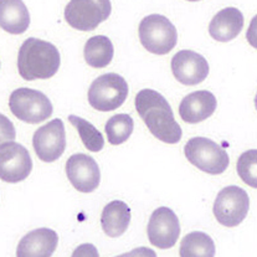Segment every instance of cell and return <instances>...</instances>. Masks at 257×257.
I'll list each match as a JSON object with an SVG mask.
<instances>
[{
	"label": "cell",
	"instance_id": "1",
	"mask_svg": "<svg viewBox=\"0 0 257 257\" xmlns=\"http://www.w3.org/2000/svg\"><path fill=\"white\" fill-rule=\"evenodd\" d=\"M136 109L152 135L168 144L179 143L183 131L175 120L169 102L154 90H142L136 96Z\"/></svg>",
	"mask_w": 257,
	"mask_h": 257
},
{
	"label": "cell",
	"instance_id": "2",
	"mask_svg": "<svg viewBox=\"0 0 257 257\" xmlns=\"http://www.w3.org/2000/svg\"><path fill=\"white\" fill-rule=\"evenodd\" d=\"M60 64L57 47L40 39H26L18 54V70L26 81L51 78L59 71Z\"/></svg>",
	"mask_w": 257,
	"mask_h": 257
},
{
	"label": "cell",
	"instance_id": "3",
	"mask_svg": "<svg viewBox=\"0 0 257 257\" xmlns=\"http://www.w3.org/2000/svg\"><path fill=\"white\" fill-rule=\"evenodd\" d=\"M140 40L147 51L167 55L177 46L178 31L164 15L152 14L140 24Z\"/></svg>",
	"mask_w": 257,
	"mask_h": 257
},
{
	"label": "cell",
	"instance_id": "4",
	"mask_svg": "<svg viewBox=\"0 0 257 257\" xmlns=\"http://www.w3.org/2000/svg\"><path fill=\"white\" fill-rule=\"evenodd\" d=\"M184 153L191 164L211 175L222 174L230 163L227 152L205 137L191 138L185 144Z\"/></svg>",
	"mask_w": 257,
	"mask_h": 257
},
{
	"label": "cell",
	"instance_id": "5",
	"mask_svg": "<svg viewBox=\"0 0 257 257\" xmlns=\"http://www.w3.org/2000/svg\"><path fill=\"white\" fill-rule=\"evenodd\" d=\"M128 96V83L118 73H104L91 83L88 102L94 109L109 112L119 108Z\"/></svg>",
	"mask_w": 257,
	"mask_h": 257
},
{
	"label": "cell",
	"instance_id": "6",
	"mask_svg": "<svg viewBox=\"0 0 257 257\" xmlns=\"http://www.w3.org/2000/svg\"><path fill=\"white\" fill-rule=\"evenodd\" d=\"M9 107L15 117L30 124H38L49 119L54 112L51 101L46 94L28 87L13 91L9 98Z\"/></svg>",
	"mask_w": 257,
	"mask_h": 257
},
{
	"label": "cell",
	"instance_id": "7",
	"mask_svg": "<svg viewBox=\"0 0 257 257\" xmlns=\"http://www.w3.org/2000/svg\"><path fill=\"white\" fill-rule=\"evenodd\" d=\"M112 13L109 0H71L65 8V20L71 28L92 31Z\"/></svg>",
	"mask_w": 257,
	"mask_h": 257
},
{
	"label": "cell",
	"instance_id": "8",
	"mask_svg": "<svg viewBox=\"0 0 257 257\" xmlns=\"http://www.w3.org/2000/svg\"><path fill=\"white\" fill-rule=\"evenodd\" d=\"M248 209L250 199L247 193L242 188L230 185L217 194L212 211L220 224L226 227H235L245 220Z\"/></svg>",
	"mask_w": 257,
	"mask_h": 257
},
{
	"label": "cell",
	"instance_id": "9",
	"mask_svg": "<svg viewBox=\"0 0 257 257\" xmlns=\"http://www.w3.org/2000/svg\"><path fill=\"white\" fill-rule=\"evenodd\" d=\"M33 159L28 149L14 141L0 144V179L3 182L20 183L30 175Z\"/></svg>",
	"mask_w": 257,
	"mask_h": 257
},
{
	"label": "cell",
	"instance_id": "10",
	"mask_svg": "<svg viewBox=\"0 0 257 257\" xmlns=\"http://www.w3.org/2000/svg\"><path fill=\"white\" fill-rule=\"evenodd\" d=\"M33 146L40 161L45 163L57 161L66 148V132L64 122L60 118H55L39 128L34 133Z\"/></svg>",
	"mask_w": 257,
	"mask_h": 257
},
{
	"label": "cell",
	"instance_id": "11",
	"mask_svg": "<svg viewBox=\"0 0 257 257\" xmlns=\"http://www.w3.org/2000/svg\"><path fill=\"white\" fill-rule=\"evenodd\" d=\"M149 242L162 250H168L177 243L180 235V222L177 214L167 206H161L151 215L147 226Z\"/></svg>",
	"mask_w": 257,
	"mask_h": 257
},
{
	"label": "cell",
	"instance_id": "12",
	"mask_svg": "<svg viewBox=\"0 0 257 257\" xmlns=\"http://www.w3.org/2000/svg\"><path fill=\"white\" fill-rule=\"evenodd\" d=\"M66 174L70 183L81 193H92L101 182V170L92 157L73 154L66 162Z\"/></svg>",
	"mask_w": 257,
	"mask_h": 257
},
{
	"label": "cell",
	"instance_id": "13",
	"mask_svg": "<svg viewBox=\"0 0 257 257\" xmlns=\"http://www.w3.org/2000/svg\"><path fill=\"white\" fill-rule=\"evenodd\" d=\"M172 71L180 83L195 86L208 77L209 64L203 55L190 50H182L173 56Z\"/></svg>",
	"mask_w": 257,
	"mask_h": 257
},
{
	"label": "cell",
	"instance_id": "14",
	"mask_svg": "<svg viewBox=\"0 0 257 257\" xmlns=\"http://www.w3.org/2000/svg\"><path fill=\"white\" fill-rule=\"evenodd\" d=\"M216 106V97L210 91H195L180 102L179 114L184 122L196 124L212 116Z\"/></svg>",
	"mask_w": 257,
	"mask_h": 257
},
{
	"label": "cell",
	"instance_id": "15",
	"mask_svg": "<svg viewBox=\"0 0 257 257\" xmlns=\"http://www.w3.org/2000/svg\"><path fill=\"white\" fill-rule=\"evenodd\" d=\"M59 243V235L51 229H36L20 240L17 248L19 257H50Z\"/></svg>",
	"mask_w": 257,
	"mask_h": 257
},
{
	"label": "cell",
	"instance_id": "16",
	"mask_svg": "<svg viewBox=\"0 0 257 257\" xmlns=\"http://www.w3.org/2000/svg\"><path fill=\"white\" fill-rule=\"evenodd\" d=\"M243 22V15L240 10L236 8H225L212 18L209 25V33L214 40L227 43L240 35Z\"/></svg>",
	"mask_w": 257,
	"mask_h": 257
},
{
	"label": "cell",
	"instance_id": "17",
	"mask_svg": "<svg viewBox=\"0 0 257 257\" xmlns=\"http://www.w3.org/2000/svg\"><path fill=\"white\" fill-rule=\"evenodd\" d=\"M30 25V14L23 0H0V28L13 35H20Z\"/></svg>",
	"mask_w": 257,
	"mask_h": 257
},
{
	"label": "cell",
	"instance_id": "18",
	"mask_svg": "<svg viewBox=\"0 0 257 257\" xmlns=\"http://www.w3.org/2000/svg\"><path fill=\"white\" fill-rule=\"evenodd\" d=\"M131 209L124 201H111L102 211V230L109 237H119L127 231L131 224Z\"/></svg>",
	"mask_w": 257,
	"mask_h": 257
},
{
	"label": "cell",
	"instance_id": "19",
	"mask_svg": "<svg viewBox=\"0 0 257 257\" xmlns=\"http://www.w3.org/2000/svg\"><path fill=\"white\" fill-rule=\"evenodd\" d=\"M114 47L107 36L97 35L88 39L83 49V56L87 65L93 69H103L111 64Z\"/></svg>",
	"mask_w": 257,
	"mask_h": 257
},
{
	"label": "cell",
	"instance_id": "20",
	"mask_svg": "<svg viewBox=\"0 0 257 257\" xmlns=\"http://www.w3.org/2000/svg\"><path fill=\"white\" fill-rule=\"evenodd\" d=\"M179 255L182 257H214L215 243L205 232H190L182 240Z\"/></svg>",
	"mask_w": 257,
	"mask_h": 257
},
{
	"label": "cell",
	"instance_id": "21",
	"mask_svg": "<svg viewBox=\"0 0 257 257\" xmlns=\"http://www.w3.org/2000/svg\"><path fill=\"white\" fill-rule=\"evenodd\" d=\"M133 128H135V122L132 117L127 113H120L107 120L104 131L109 143L112 146H119L128 141L133 133Z\"/></svg>",
	"mask_w": 257,
	"mask_h": 257
},
{
	"label": "cell",
	"instance_id": "22",
	"mask_svg": "<svg viewBox=\"0 0 257 257\" xmlns=\"http://www.w3.org/2000/svg\"><path fill=\"white\" fill-rule=\"evenodd\" d=\"M69 122L77 130L78 136L81 137L83 146H85L88 151L97 153V152L103 149V136H102V133L94 127L92 123H90L88 120L83 119V118L78 116H73V114L69 116Z\"/></svg>",
	"mask_w": 257,
	"mask_h": 257
},
{
	"label": "cell",
	"instance_id": "23",
	"mask_svg": "<svg viewBox=\"0 0 257 257\" xmlns=\"http://www.w3.org/2000/svg\"><path fill=\"white\" fill-rule=\"evenodd\" d=\"M257 151L245 152L237 161V174L251 188L257 187Z\"/></svg>",
	"mask_w": 257,
	"mask_h": 257
},
{
	"label": "cell",
	"instance_id": "24",
	"mask_svg": "<svg viewBox=\"0 0 257 257\" xmlns=\"http://www.w3.org/2000/svg\"><path fill=\"white\" fill-rule=\"evenodd\" d=\"M17 131L14 124L7 116L0 113V144L8 141H15Z\"/></svg>",
	"mask_w": 257,
	"mask_h": 257
},
{
	"label": "cell",
	"instance_id": "25",
	"mask_svg": "<svg viewBox=\"0 0 257 257\" xmlns=\"http://www.w3.org/2000/svg\"><path fill=\"white\" fill-rule=\"evenodd\" d=\"M187 2H200V0H187Z\"/></svg>",
	"mask_w": 257,
	"mask_h": 257
}]
</instances>
